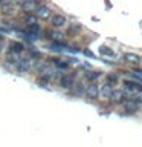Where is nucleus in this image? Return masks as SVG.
Wrapping results in <instances>:
<instances>
[{
  "label": "nucleus",
  "instance_id": "f257e3e1",
  "mask_svg": "<svg viewBox=\"0 0 142 147\" xmlns=\"http://www.w3.org/2000/svg\"><path fill=\"white\" fill-rule=\"evenodd\" d=\"M35 17L37 18H40V20H43V22H48L52 18V11H50V8L49 6H38L37 8V11H35Z\"/></svg>",
  "mask_w": 142,
  "mask_h": 147
},
{
  "label": "nucleus",
  "instance_id": "f03ea898",
  "mask_svg": "<svg viewBox=\"0 0 142 147\" xmlns=\"http://www.w3.org/2000/svg\"><path fill=\"white\" fill-rule=\"evenodd\" d=\"M84 95H86L89 100H96V98L99 96V86L96 84V83H89V84L86 86Z\"/></svg>",
  "mask_w": 142,
  "mask_h": 147
},
{
  "label": "nucleus",
  "instance_id": "7ed1b4c3",
  "mask_svg": "<svg viewBox=\"0 0 142 147\" xmlns=\"http://www.w3.org/2000/svg\"><path fill=\"white\" fill-rule=\"evenodd\" d=\"M58 84H60V87L61 89H66V90H69V89H72L73 86H75V78H73L72 75H61L60 77V80H58Z\"/></svg>",
  "mask_w": 142,
  "mask_h": 147
},
{
  "label": "nucleus",
  "instance_id": "20e7f679",
  "mask_svg": "<svg viewBox=\"0 0 142 147\" xmlns=\"http://www.w3.org/2000/svg\"><path fill=\"white\" fill-rule=\"evenodd\" d=\"M50 25H52L55 29H61V28H64L67 25V20L64 16H61V14H55V16H52V18H50Z\"/></svg>",
  "mask_w": 142,
  "mask_h": 147
},
{
  "label": "nucleus",
  "instance_id": "39448f33",
  "mask_svg": "<svg viewBox=\"0 0 142 147\" xmlns=\"http://www.w3.org/2000/svg\"><path fill=\"white\" fill-rule=\"evenodd\" d=\"M17 71L20 72V74H26V72H29L31 69H32V61H31V58H25V60H18V63H17Z\"/></svg>",
  "mask_w": 142,
  "mask_h": 147
},
{
  "label": "nucleus",
  "instance_id": "423d86ee",
  "mask_svg": "<svg viewBox=\"0 0 142 147\" xmlns=\"http://www.w3.org/2000/svg\"><path fill=\"white\" fill-rule=\"evenodd\" d=\"M122 107H124V110H125L127 113H136L137 110H139V104L137 103H135L133 100H125V101H122Z\"/></svg>",
  "mask_w": 142,
  "mask_h": 147
},
{
  "label": "nucleus",
  "instance_id": "0eeeda50",
  "mask_svg": "<svg viewBox=\"0 0 142 147\" xmlns=\"http://www.w3.org/2000/svg\"><path fill=\"white\" fill-rule=\"evenodd\" d=\"M41 6V5H38V2L37 0H26L25 3L21 5V11H25V12H32V11H37V8Z\"/></svg>",
  "mask_w": 142,
  "mask_h": 147
},
{
  "label": "nucleus",
  "instance_id": "6e6552de",
  "mask_svg": "<svg viewBox=\"0 0 142 147\" xmlns=\"http://www.w3.org/2000/svg\"><path fill=\"white\" fill-rule=\"evenodd\" d=\"M124 61L128 63V64H133V66H136V64H139L142 61V58L139 57V55H136V54L127 52V54H124Z\"/></svg>",
  "mask_w": 142,
  "mask_h": 147
},
{
  "label": "nucleus",
  "instance_id": "1a4fd4ad",
  "mask_svg": "<svg viewBox=\"0 0 142 147\" xmlns=\"http://www.w3.org/2000/svg\"><path fill=\"white\" fill-rule=\"evenodd\" d=\"M23 51H25V45L20 43V41H11L9 43V54H21Z\"/></svg>",
  "mask_w": 142,
  "mask_h": 147
},
{
  "label": "nucleus",
  "instance_id": "9d476101",
  "mask_svg": "<svg viewBox=\"0 0 142 147\" xmlns=\"http://www.w3.org/2000/svg\"><path fill=\"white\" fill-rule=\"evenodd\" d=\"M46 35H48V38L52 40V43H61L64 38L63 32H58V31H46Z\"/></svg>",
  "mask_w": 142,
  "mask_h": 147
},
{
  "label": "nucleus",
  "instance_id": "9b49d317",
  "mask_svg": "<svg viewBox=\"0 0 142 147\" xmlns=\"http://www.w3.org/2000/svg\"><path fill=\"white\" fill-rule=\"evenodd\" d=\"M112 92H113V87L110 84H107V83L99 87V96H101V98H104V100H110Z\"/></svg>",
  "mask_w": 142,
  "mask_h": 147
},
{
  "label": "nucleus",
  "instance_id": "f8f14e48",
  "mask_svg": "<svg viewBox=\"0 0 142 147\" xmlns=\"http://www.w3.org/2000/svg\"><path fill=\"white\" fill-rule=\"evenodd\" d=\"M125 95H124L122 90L119 89H115L112 92V95H110V101H113V103H122V101H125Z\"/></svg>",
  "mask_w": 142,
  "mask_h": 147
},
{
  "label": "nucleus",
  "instance_id": "ddd939ff",
  "mask_svg": "<svg viewBox=\"0 0 142 147\" xmlns=\"http://www.w3.org/2000/svg\"><path fill=\"white\" fill-rule=\"evenodd\" d=\"M101 75H102L101 71H90V72L84 74V78H86V81H89V83H95L98 78H101Z\"/></svg>",
  "mask_w": 142,
  "mask_h": 147
},
{
  "label": "nucleus",
  "instance_id": "4468645a",
  "mask_svg": "<svg viewBox=\"0 0 142 147\" xmlns=\"http://www.w3.org/2000/svg\"><path fill=\"white\" fill-rule=\"evenodd\" d=\"M48 63L55 64L58 69H63V71H66V69L69 67V63H67V61H61V60H58V58H49Z\"/></svg>",
  "mask_w": 142,
  "mask_h": 147
},
{
  "label": "nucleus",
  "instance_id": "2eb2a0df",
  "mask_svg": "<svg viewBox=\"0 0 142 147\" xmlns=\"http://www.w3.org/2000/svg\"><path fill=\"white\" fill-rule=\"evenodd\" d=\"M72 89H73V94L75 95H82L86 90V86L82 84V83H75V86H73Z\"/></svg>",
  "mask_w": 142,
  "mask_h": 147
},
{
  "label": "nucleus",
  "instance_id": "dca6fc26",
  "mask_svg": "<svg viewBox=\"0 0 142 147\" xmlns=\"http://www.w3.org/2000/svg\"><path fill=\"white\" fill-rule=\"evenodd\" d=\"M99 54L105 55V57H113V55H115V52L110 48H107V46H101V48H99Z\"/></svg>",
  "mask_w": 142,
  "mask_h": 147
},
{
  "label": "nucleus",
  "instance_id": "f3484780",
  "mask_svg": "<svg viewBox=\"0 0 142 147\" xmlns=\"http://www.w3.org/2000/svg\"><path fill=\"white\" fill-rule=\"evenodd\" d=\"M63 48H66V45H63V43H50L49 45V49L54 51V52H61Z\"/></svg>",
  "mask_w": 142,
  "mask_h": 147
},
{
  "label": "nucleus",
  "instance_id": "a211bd4d",
  "mask_svg": "<svg viewBox=\"0 0 142 147\" xmlns=\"http://www.w3.org/2000/svg\"><path fill=\"white\" fill-rule=\"evenodd\" d=\"M118 80H119L118 74H109L107 75V84H110V86H115L118 83Z\"/></svg>",
  "mask_w": 142,
  "mask_h": 147
},
{
  "label": "nucleus",
  "instance_id": "6ab92c4d",
  "mask_svg": "<svg viewBox=\"0 0 142 147\" xmlns=\"http://www.w3.org/2000/svg\"><path fill=\"white\" fill-rule=\"evenodd\" d=\"M2 12L6 14V16H9V14H14V6H12V3L3 5V6H2Z\"/></svg>",
  "mask_w": 142,
  "mask_h": 147
},
{
  "label": "nucleus",
  "instance_id": "aec40b11",
  "mask_svg": "<svg viewBox=\"0 0 142 147\" xmlns=\"http://www.w3.org/2000/svg\"><path fill=\"white\" fill-rule=\"evenodd\" d=\"M6 61L11 63V64H14V66H17V63H18V55H15V54H8Z\"/></svg>",
  "mask_w": 142,
  "mask_h": 147
},
{
  "label": "nucleus",
  "instance_id": "412c9836",
  "mask_svg": "<svg viewBox=\"0 0 142 147\" xmlns=\"http://www.w3.org/2000/svg\"><path fill=\"white\" fill-rule=\"evenodd\" d=\"M80 31H81V25H78V23H76V25H73V26L69 28L67 34H69V35H75V34H78Z\"/></svg>",
  "mask_w": 142,
  "mask_h": 147
},
{
  "label": "nucleus",
  "instance_id": "4be33fe9",
  "mask_svg": "<svg viewBox=\"0 0 142 147\" xmlns=\"http://www.w3.org/2000/svg\"><path fill=\"white\" fill-rule=\"evenodd\" d=\"M29 57L35 58V60H40L41 58V52H40V51H37V49H34V48H31L29 49Z\"/></svg>",
  "mask_w": 142,
  "mask_h": 147
},
{
  "label": "nucleus",
  "instance_id": "5701e85b",
  "mask_svg": "<svg viewBox=\"0 0 142 147\" xmlns=\"http://www.w3.org/2000/svg\"><path fill=\"white\" fill-rule=\"evenodd\" d=\"M84 55H87V57H93V52H90L89 49H84Z\"/></svg>",
  "mask_w": 142,
  "mask_h": 147
},
{
  "label": "nucleus",
  "instance_id": "b1692460",
  "mask_svg": "<svg viewBox=\"0 0 142 147\" xmlns=\"http://www.w3.org/2000/svg\"><path fill=\"white\" fill-rule=\"evenodd\" d=\"M3 40H5V35L2 34V32H0V43H3Z\"/></svg>",
  "mask_w": 142,
  "mask_h": 147
},
{
  "label": "nucleus",
  "instance_id": "393cba45",
  "mask_svg": "<svg viewBox=\"0 0 142 147\" xmlns=\"http://www.w3.org/2000/svg\"><path fill=\"white\" fill-rule=\"evenodd\" d=\"M0 52H3V43H0Z\"/></svg>",
  "mask_w": 142,
  "mask_h": 147
},
{
  "label": "nucleus",
  "instance_id": "a878e982",
  "mask_svg": "<svg viewBox=\"0 0 142 147\" xmlns=\"http://www.w3.org/2000/svg\"><path fill=\"white\" fill-rule=\"evenodd\" d=\"M12 0H3V3H11Z\"/></svg>",
  "mask_w": 142,
  "mask_h": 147
},
{
  "label": "nucleus",
  "instance_id": "bb28decb",
  "mask_svg": "<svg viewBox=\"0 0 142 147\" xmlns=\"http://www.w3.org/2000/svg\"><path fill=\"white\" fill-rule=\"evenodd\" d=\"M3 6V0H0V8H2Z\"/></svg>",
  "mask_w": 142,
  "mask_h": 147
}]
</instances>
